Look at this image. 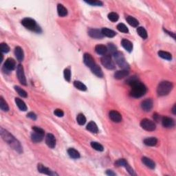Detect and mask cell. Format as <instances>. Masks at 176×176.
I'll use <instances>...</instances> for the list:
<instances>
[{
	"instance_id": "6da1fadb",
	"label": "cell",
	"mask_w": 176,
	"mask_h": 176,
	"mask_svg": "<svg viewBox=\"0 0 176 176\" xmlns=\"http://www.w3.org/2000/svg\"><path fill=\"white\" fill-rule=\"evenodd\" d=\"M1 135L5 141L13 147L14 149L17 151L18 152H21L22 148L19 143L13 137L9 132L4 130L3 128H1Z\"/></svg>"
},
{
	"instance_id": "7a4b0ae2",
	"label": "cell",
	"mask_w": 176,
	"mask_h": 176,
	"mask_svg": "<svg viewBox=\"0 0 176 176\" xmlns=\"http://www.w3.org/2000/svg\"><path fill=\"white\" fill-rule=\"evenodd\" d=\"M131 91H130V95L132 97L140 98L142 97L146 94L147 88L145 85L139 81H137L131 85Z\"/></svg>"
},
{
	"instance_id": "3957f363",
	"label": "cell",
	"mask_w": 176,
	"mask_h": 176,
	"mask_svg": "<svg viewBox=\"0 0 176 176\" xmlns=\"http://www.w3.org/2000/svg\"><path fill=\"white\" fill-rule=\"evenodd\" d=\"M172 88V83L169 82V81H162L159 84L158 89H157V92H158V95L160 96H166L170 93Z\"/></svg>"
},
{
	"instance_id": "277c9868",
	"label": "cell",
	"mask_w": 176,
	"mask_h": 176,
	"mask_svg": "<svg viewBox=\"0 0 176 176\" xmlns=\"http://www.w3.org/2000/svg\"><path fill=\"white\" fill-rule=\"evenodd\" d=\"M21 24L27 29L32 31L39 33L41 31L40 27L37 24L36 21L31 18H24L21 21Z\"/></svg>"
},
{
	"instance_id": "5b68a950",
	"label": "cell",
	"mask_w": 176,
	"mask_h": 176,
	"mask_svg": "<svg viewBox=\"0 0 176 176\" xmlns=\"http://www.w3.org/2000/svg\"><path fill=\"white\" fill-rule=\"evenodd\" d=\"M114 57L116 60V62L117 63V64L120 67L123 68V70H127L129 69V65L127 63L125 58L123 55V54L121 52H116L114 54Z\"/></svg>"
},
{
	"instance_id": "8992f818",
	"label": "cell",
	"mask_w": 176,
	"mask_h": 176,
	"mask_svg": "<svg viewBox=\"0 0 176 176\" xmlns=\"http://www.w3.org/2000/svg\"><path fill=\"white\" fill-rule=\"evenodd\" d=\"M101 63L108 70H114L115 68V64L112 59L109 55H105L101 58Z\"/></svg>"
},
{
	"instance_id": "52a82bcc",
	"label": "cell",
	"mask_w": 176,
	"mask_h": 176,
	"mask_svg": "<svg viewBox=\"0 0 176 176\" xmlns=\"http://www.w3.org/2000/svg\"><path fill=\"white\" fill-rule=\"evenodd\" d=\"M140 126L145 130L149 131H153L156 129L155 123L151 121V120L147 119V118L141 121V122H140Z\"/></svg>"
},
{
	"instance_id": "ba28073f",
	"label": "cell",
	"mask_w": 176,
	"mask_h": 176,
	"mask_svg": "<svg viewBox=\"0 0 176 176\" xmlns=\"http://www.w3.org/2000/svg\"><path fill=\"white\" fill-rule=\"evenodd\" d=\"M17 75L18 79L19 82L21 83L23 85H26V79L25 77L24 70H23V67L21 64H19L17 68Z\"/></svg>"
},
{
	"instance_id": "9c48e42d",
	"label": "cell",
	"mask_w": 176,
	"mask_h": 176,
	"mask_svg": "<svg viewBox=\"0 0 176 176\" xmlns=\"http://www.w3.org/2000/svg\"><path fill=\"white\" fill-rule=\"evenodd\" d=\"M15 67H16V62H15L14 59L12 58H8L6 59L4 64V69L5 70L8 71V72L15 70Z\"/></svg>"
},
{
	"instance_id": "30bf717a",
	"label": "cell",
	"mask_w": 176,
	"mask_h": 176,
	"mask_svg": "<svg viewBox=\"0 0 176 176\" xmlns=\"http://www.w3.org/2000/svg\"><path fill=\"white\" fill-rule=\"evenodd\" d=\"M83 61L84 63L89 68H92V67L95 65V61H94V59L92 57V56L88 53H85L83 56Z\"/></svg>"
},
{
	"instance_id": "8fae6325",
	"label": "cell",
	"mask_w": 176,
	"mask_h": 176,
	"mask_svg": "<svg viewBox=\"0 0 176 176\" xmlns=\"http://www.w3.org/2000/svg\"><path fill=\"white\" fill-rule=\"evenodd\" d=\"M110 119L114 123H120L122 121V116L119 112L115 110H111L109 114Z\"/></svg>"
},
{
	"instance_id": "7c38bea8",
	"label": "cell",
	"mask_w": 176,
	"mask_h": 176,
	"mask_svg": "<svg viewBox=\"0 0 176 176\" xmlns=\"http://www.w3.org/2000/svg\"><path fill=\"white\" fill-rule=\"evenodd\" d=\"M45 143L50 148H55L56 145V138L54 135H52V133H48L45 138Z\"/></svg>"
},
{
	"instance_id": "4fadbf2b",
	"label": "cell",
	"mask_w": 176,
	"mask_h": 176,
	"mask_svg": "<svg viewBox=\"0 0 176 176\" xmlns=\"http://www.w3.org/2000/svg\"><path fill=\"white\" fill-rule=\"evenodd\" d=\"M141 107L145 111H150L153 107V101L150 99H147L143 101L141 103Z\"/></svg>"
},
{
	"instance_id": "5bb4252c",
	"label": "cell",
	"mask_w": 176,
	"mask_h": 176,
	"mask_svg": "<svg viewBox=\"0 0 176 176\" xmlns=\"http://www.w3.org/2000/svg\"><path fill=\"white\" fill-rule=\"evenodd\" d=\"M37 169H38L39 172L41 173L45 174V175H57V173L52 172V171H50L48 168L45 167V166L41 165V164H39V165H37Z\"/></svg>"
},
{
	"instance_id": "9a60e30c",
	"label": "cell",
	"mask_w": 176,
	"mask_h": 176,
	"mask_svg": "<svg viewBox=\"0 0 176 176\" xmlns=\"http://www.w3.org/2000/svg\"><path fill=\"white\" fill-rule=\"evenodd\" d=\"M89 35L92 38L94 39H102L103 37L102 33H101V30H99L98 29H90L89 30Z\"/></svg>"
},
{
	"instance_id": "2e32d148",
	"label": "cell",
	"mask_w": 176,
	"mask_h": 176,
	"mask_svg": "<svg viewBox=\"0 0 176 176\" xmlns=\"http://www.w3.org/2000/svg\"><path fill=\"white\" fill-rule=\"evenodd\" d=\"M162 123L163 127H165L166 128H171L174 126V125H175L173 120L169 117L162 118Z\"/></svg>"
},
{
	"instance_id": "e0dca14e",
	"label": "cell",
	"mask_w": 176,
	"mask_h": 176,
	"mask_svg": "<svg viewBox=\"0 0 176 176\" xmlns=\"http://www.w3.org/2000/svg\"><path fill=\"white\" fill-rule=\"evenodd\" d=\"M15 55L19 61H22L24 58V54L21 47L17 46L15 49Z\"/></svg>"
},
{
	"instance_id": "ac0fdd59",
	"label": "cell",
	"mask_w": 176,
	"mask_h": 176,
	"mask_svg": "<svg viewBox=\"0 0 176 176\" xmlns=\"http://www.w3.org/2000/svg\"><path fill=\"white\" fill-rule=\"evenodd\" d=\"M129 74L128 70H118L117 72H115L114 78L116 79H122L123 78L127 77Z\"/></svg>"
},
{
	"instance_id": "d6986e66",
	"label": "cell",
	"mask_w": 176,
	"mask_h": 176,
	"mask_svg": "<svg viewBox=\"0 0 176 176\" xmlns=\"http://www.w3.org/2000/svg\"><path fill=\"white\" fill-rule=\"evenodd\" d=\"M121 44L123 47L127 51L129 52H131L133 50V44L130 41L127 39H123L121 41Z\"/></svg>"
},
{
	"instance_id": "ffe728a7",
	"label": "cell",
	"mask_w": 176,
	"mask_h": 176,
	"mask_svg": "<svg viewBox=\"0 0 176 176\" xmlns=\"http://www.w3.org/2000/svg\"><path fill=\"white\" fill-rule=\"evenodd\" d=\"M91 70H92V73L95 74L96 76H97L99 78L103 77V72L102 70H101V67H100L98 65H96V64H95V65L91 68Z\"/></svg>"
},
{
	"instance_id": "44dd1931",
	"label": "cell",
	"mask_w": 176,
	"mask_h": 176,
	"mask_svg": "<svg viewBox=\"0 0 176 176\" xmlns=\"http://www.w3.org/2000/svg\"><path fill=\"white\" fill-rule=\"evenodd\" d=\"M144 143L145 145L149 147H153L156 145L158 143V139L154 137H151V138H147L146 139L144 140Z\"/></svg>"
},
{
	"instance_id": "7402d4cb",
	"label": "cell",
	"mask_w": 176,
	"mask_h": 176,
	"mask_svg": "<svg viewBox=\"0 0 176 176\" xmlns=\"http://www.w3.org/2000/svg\"><path fill=\"white\" fill-rule=\"evenodd\" d=\"M142 162H143V164L145 166H147V167H149V169H155V162H154L153 160H151V159L146 158V157H143V158H142Z\"/></svg>"
},
{
	"instance_id": "603a6c76",
	"label": "cell",
	"mask_w": 176,
	"mask_h": 176,
	"mask_svg": "<svg viewBox=\"0 0 176 176\" xmlns=\"http://www.w3.org/2000/svg\"><path fill=\"white\" fill-rule=\"evenodd\" d=\"M44 135L41 134V133H37V132L34 131L31 134V139L34 143H39L43 140Z\"/></svg>"
},
{
	"instance_id": "cb8c5ba5",
	"label": "cell",
	"mask_w": 176,
	"mask_h": 176,
	"mask_svg": "<svg viewBox=\"0 0 176 176\" xmlns=\"http://www.w3.org/2000/svg\"><path fill=\"white\" fill-rule=\"evenodd\" d=\"M101 33H102L103 36L109 37V38L114 37L116 36V32H114V30L108 29V28H103V29L101 30Z\"/></svg>"
},
{
	"instance_id": "d4e9b609",
	"label": "cell",
	"mask_w": 176,
	"mask_h": 176,
	"mask_svg": "<svg viewBox=\"0 0 176 176\" xmlns=\"http://www.w3.org/2000/svg\"><path fill=\"white\" fill-rule=\"evenodd\" d=\"M87 129L88 131H91L92 133H96L99 131V129H98L97 125L94 121H91L88 123V125H87Z\"/></svg>"
},
{
	"instance_id": "484cf974",
	"label": "cell",
	"mask_w": 176,
	"mask_h": 176,
	"mask_svg": "<svg viewBox=\"0 0 176 176\" xmlns=\"http://www.w3.org/2000/svg\"><path fill=\"white\" fill-rule=\"evenodd\" d=\"M95 51L99 55H104L107 52V48L103 45H97L95 47Z\"/></svg>"
},
{
	"instance_id": "4316f807",
	"label": "cell",
	"mask_w": 176,
	"mask_h": 176,
	"mask_svg": "<svg viewBox=\"0 0 176 176\" xmlns=\"http://www.w3.org/2000/svg\"><path fill=\"white\" fill-rule=\"evenodd\" d=\"M15 103H16L17 105L19 107V109L20 110H21V111H26L27 110V106L26 105V103L23 102L22 100H21L20 99H19V98H16L15 99Z\"/></svg>"
},
{
	"instance_id": "83f0119b",
	"label": "cell",
	"mask_w": 176,
	"mask_h": 176,
	"mask_svg": "<svg viewBox=\"0 0 176 176\" xmlns=\"http://www.w3.org/2000/svg\"><path fill=\"white\" fill-rule=\"evenodd\" d=\"M57 12L60 17H65L67 15V10L62 4H58L57 6Z\"/></svg>"
},
{
	"instance_id": "f1b7e54d",
	"label": "cell",
	"mask_w": 176,
	"mask_h": 176,
	"mask_svg": "<svg viewBox=\"0 0 176 176\" xmlns=\"http://www.w3.org/2000/svg\"><path fill=\"white\" fill-rule=\"evenodd\" d=\"M67 153H68L69 155H70L72 158L78 159L80 158V153H79V152L73 148L69 149L67 150Z\"/></svg>"
},
{
	"instance_id": "f546056e",
	"label": "cell",
	"mask_w": 176,
	"mask_h": 176,
	"mask_svg": "<svg viewBox=\"0 0 176 176\" xmlns=\"http://www.w3.org/2000/svg\"><path fill=\"white\" fill-rule=\"evenodd\" d=\"M126 20L130 26L134 27V28L138 27V24H139L138 20H137L136 18L133 17H131V16H128L126 18Z\"/></svg>"
},
{
	"instance_id": "4dcf8cb0",
	"label": "cell",
	"mask_w": 176,
	"mask_h": 176,
	"mask_svg": "<svg viewBox=\"0 0 176 176\" xmlns=\"http://www.w3.org/2000/svg\"><path fill=\"white\" fill-rule=\"evenodd\" d=\"M158 55L159 57H160L161 58L166 59V60H171L172 59V56L170 53L168 52L165 51H159L158 52Z\"/></svg>"
},
{
	"instance_id": "1f68e13d",
	"label": "cell",
	"mask_w": 176,
	"mask_h": 176,
	"mask_svg": "<svg viewBox=\"0 0 176 176\" xmlns=\"http://www.w3.org/2000/svg\"><path fill=\"white\" fill-rule=\"evenodd\" d=\"M74 85L77 89H79L81 91H86L87 90V87H86L85 85L81 83V81H75L74 82Z\"/></svg>"
},
{
	"instance_id": "d6a6232c",
	"label": "cell",
	"mask_w": 176,
	"mask_h": 176,
	"mask_svg": "<svg viewBox=\"0 0 176 176\" xmlns=\"http://www.w3.org/2000/svg\"><path fill=\"white\" fill-rule=\"evenodd\" d=\"M137 33L140 37L145 39L147 38V30L143 28V27H138V29H137Z\"/></svg>"
},
{
	"instance_id": "836d02e7",
	"label": "cell",
	"mask_w": 176,
	"mask_h": 176,
	"mask_svg": "<svg viewBox=\"0 0 176 176\" xmlns=\"http://www.w3.org/2000/svg\"><path fill=\"white\" fill-rule=\"evenodd\" d=\"M0 108L4 111H8L9 110V107H8L7 103L4 101L1 96L0 98Z\"/></svg>"
},
{
	"instance_id": "e575fe53",
	"label": "cell",
	"mask_w": 176,
	"mask_h": 176,
	"mask_svg": "<svg viewBox=\"0 0 176 176\" xmlns=\"http://www.w3.org/2000/svg\"><path fill=\"white\" fill-rule=\"evenodd\" d=\"M91 146H92L94 149L98 151H103L104 150L103 145H101L99 143H96V142H92L91 143Z\"/></svg>"
},
{
	"instance_id": "d590c367",
	"label": "cell",
	"mask_w": 176,
	"mask_h": 176,
	"mask_svg": "<svg viewBox=\"0 0 176 176\" xmlns=\"http://www.w3.org/2000/svg\"><path fill=\"white\" fill-rule=\"evenodd\" d=\"M15 89L17 92L18 93L19 95L21 96V97L23 98H26L27 96H28V94L25 90H23V89H21V87H19V86H15Z\"/></svg>"
},
{
	"instance_id": "8d00e7d4",
	"label": "cell",
	"mask_w": 176,
	"mask_h": 176,
	"mask_svg": "<svg viewBox=\"0 0 176 176\" xmlns=\"http://www.w3.org/2000/svg\"><path fill=\"white\" fill-rule=\"evenodd\" d=\"M77 123H79V125H85V123H86V118L83 114H79L77 116Z\"/></svg>"
},
{
	"instance_id": "74e56055",
	"label": "cell",
	"mask_w": 176,
	"mask_h": 176,
	"mask_svg": "<svg viewBox=\"0 0 176 176\" xmlns=\"http://www.w3.org/2000/svg\"><path fill=\"white\" fill-rule=\"evenodd\" d=\"M117 29L119 30L120 32H121V33H129V30L127 28V27L124 23H119V24H118L117 26Z\"/></svg>"
},
{
	"instance_id": "f35d334b",
	"label": "cell",
	"mask_w": 176,
	"mask_h": 176,
	"mask_svg": "<svg viewBox=\"0 0 176 176\" xmlns=\"http://www.w3.org/2000/svg\"><path fill=\"white\" fill-rule=\"evenodd\" d=\"M118 18H119V16H118V15L116 13H110L108 15V19L112 22L117 21L118 20Z\"/></svg>"
},
{
	"instance_id": "ab89813d",
	"label": "cell",
	"mask_w": 176,
	"mask_h": 176,
	"mask_svg": "<svg viewBox=\"0 0 176 176\" xmlns=\"http://www.w3.org/2000/svg\"><path fill=\"white\" fill-rule=\"evenodd\" d=\"M115 165H116L117 167H126L128 165V163L127 162L126 160L125 159H120L115 162Z\"/></svg>"
},
{
	"instance_id": "60d3db41",
	"label": "cell",
	"mask_w": 176,
	"mask_h": 176,
	"mask_svg": "<svg viewBox=\"0 0 176 176\" xmlns=\"http://www.w3.org/2000/svg\"><path fill=\"white\" fill-rule=\"evenodd\" d=\"M0 48H1V52L2 53H7L10 51L9 46L5 43H1L0 45Z\"/></svg>"
},
{
	"instance_id": "b9f144b4",
	"label": "cell",
	"mask_w": 176,
	"mask_h": 176,
	"mask_svg": "<svg viewBox=\"0 0 176 176\" xmlns=\"http://www.w3.org/2000/svg\"><path fill=\"white\" fill-rule=\"evenodd\" d=\"M64 78L67 82H70L71 79V72L70 69H65V70H64Z\"/></svg>"
},
{
	"instance_id": "7bdbcfd3",
	"label": "cell",
	"mask_w": 176,
	"mask_h": 176,
	"mask_svg": "<svg viewBox=\"0 0 176 176\" xmlns=\"http://www.w3.org/2000/svg\"><path fill=\"white\" fill-rule=\"evenodd\" d=\"M109 50V52L112 55H114L115 52H117V49H116V47L115 46L113 43H109L107 45V50Z\"/></svg>"
},
{
	"instance_id": "ee69618b",
	"label": "cell",
	"mask_w": 176,
	"mask_h": 176,
	"mask_svg": "<svg viewBox=\"0 0 176 176\" xmlns=\"http://www.w3.org/2000/svg\"><path fill=\"white\" fill-rule=\"evenodd\" d=\"M86 3L88 4H90L92 6H103V2L101 1H85Z\"/></svg>"
},
{
	"instance_id": "f6af8a7d",
	"label": "cell",
	"mask_w": 176,
	"mask_h": 176,
	"mask_svg": "<svg viewBox=\"0 0 176 176\" xmlns=\"http://www.w3.org/2000/svg\"><path fill=\"white\" fill-rule=\"evenodd\" d=\"M33 130L34 131L37 132V133H41L42 135H44V133H45V131H44L43 129L39 127H33Z\"/></svg>"
},
{
	"instance_id": "bcb514c9",
	"label": "cell",
	"mask_w": 176,
	"mask_h": 176,
	"mask_svg": "<svg viewBox=\"0 0 176 176\" xmlns=\"http://www.w3.org/2000/svg\"><path fill=\"white\" fill-rule=\"evenodd\" d=\"M54 114H55L57 116H58V117H63L64 115V112L62 111L61 109H57L54 111Z\"/></svg>"
},
{
	"instance_id": "7dc6e473",
	"label": "cell",
	"mask_w": 176,
	"mask_h": 176,
	"mask_svg": "<svg viewBox=\"0 0 176 176\" xmlns=\"http://www.w3.org/2000/svg\"><path fill=\"white\" fill-rule=\"evenodd\" d=\"M27 116H28V118H31V119H33V120H36V119H37V116H36V114H35V113H33V112H30V113H28V115H27Z\"/></svg>"
},
{
	"instance_id": "c3c4849f",
	"label": "cell",
	"mask_w": 176,
	"mask_h": 176,
	"mask_svg": "<svg viewBox=\"0 0 176 176\" xmlns=\"http://www.w3.org/2000/svg\"><path fill=\"white\" fill-rule=\"evenodd\" d=\"M106 174L108 175H110V176H114V175H116V173H115L113 172V171L111 170H107L106 172Z\"/></svg>"
},
{
	"instance_id": "681fc988",
	"label": "cell",
	"mask_w": 176,
	"mask_h": 176,
	"mask_svg": "<svg viewBox=\"0 0 176 176\" xmlns=\"http://www.w3.org/2000/svg\"><path fill=\"white\" fill-rule=\"evenodd\" d=\"M165 31L166 32V33H167L169 34V35H171V36H172L173 37V39H175V34H173V33H171V32H169V31H167V30H165Z\"/></svg>"
},
{
	"instance_id": "f907efd6",
	"label": "cell",
	"mask_w": 176,
	"mask_h": 176,
	"mask_svg": "<svg viewBox=\"0 0 176 176\" xmlns=\"http://www.w3.org/2000/svg\"><path fill=\"white\" fill-rule=\"evenodd\" d=\"M153 118L155 120V121H158L159 118H160V116H158V115H157V114L153 115Z\"/></svg>"
},
{
	"instance_id": "816d5d0a",
	"label": "cell",
	"mask_w": 176,
	"mask_h": 176,
	"mask_svg": "<svg viewBox=\"0 0 176 176\" xmlns=\"http://www.w3.org/2000/svg\"><path fill=\"white\" fill-rule=\"evenodd\" d=\"M175 105H174V106H173V109H172V111H173V114H175Z\"/></svg>"
}]
</instances>
